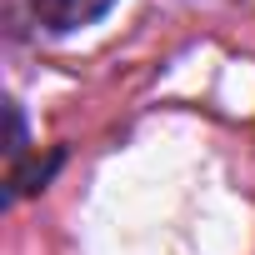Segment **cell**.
<instances>
[{"mask_svg":"<svg viewBox=\"0 0 255 255\" xmlns=\"http://www.w3.org/2000/svg\"><path fill=\"white\" fill-rule=\"evenodd\" d=\"M110 5H115V0H30V10L50 30H80V25L100 20Z\"/></svg>","mask_w":255,"mask_h":255,"instance_id":"6da1fadb","label":"cell"}]
</instances>
